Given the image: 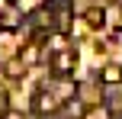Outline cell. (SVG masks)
I'll return each mask as SVG.
<instances>
[{"label": "cell", "instance_id": "cell-3", "mask_svg": "<svg viewBox=\"0 0 122 119\" xmlns=\"http://www.w3.org/2000/svg\"><path fill=\"white\" fill-rule=\"evenodd\" d=\"M84 23H87V26H90V29H100V26H103V23H106V13H103V10H100V6H90V10H87V13H84Z\"/></svg>", "mask_w": 122, "mask_h": 119}, {"label": "cell", "instance_id": "cell-4", "mask_svg": "<svg viewBox=\"0 0 122 119\" xmlns=\"http://www.w3.org/2000/svg\"><path fill=\"white\" fill-rule=\"evenodd\" d=\"M100 77H103V84H119L122 81V68H119V64H106Z\"/></svg>", "mask_w": 122, "mask_h": 119}, {"label": "cell", "instance_id": "cell-8", "mask_svg": "<svg viewBox=\"0 0 122 119\" xmlns=\"http://www.w3.org/2000/svg\"><path fill=\"white\" fill-rule=\"evenodd\" d=\"M6 3H19V0H6Z\"/></svg>", "mask_w": 122, "mask_h": 119}, {"label": "cell", "instance_id": "cell-10", "mask_svg": "<svg viewBox=\"0 0 122 119\" xmlns=\"http://www.w3.org/2000/svg\"><path fill=\"white\" fill-rule=\"evenodd\" d=\"M119 6H122V0H119Z\"/></svg>", "mask_w": 122, "mask_h": 119}, {"label": "cell", "instance_id": "cell-9", "mask_svg": "<svg viewBox=\"0 0 122 119\" xmlns=\"http://www.w3.org/2000/svg\"><path fill=\"white\" fill-rule=\"evenodd\" d=\"M0 29H3V19H0Z\"/></svg>", "mask_w": 122, "mask_h": 119}, {"label": "cell", "instance_id": "cell-6", "mask_svg": "<svg viewBox=\"0 0 122 119\" xmlns=\"http://www.w3.org/2000/svg\"><path fill=\"white\" fill-rule=\"evenodd\" d=\"M36 58H39V52H36V45H29V48L23 52V61H26V64H32V61H36Z\"/></svg>", "mask_w": 122, "mask_h": 119}, {"label": "cell", "instance_id": "cell-7", "mask_svg": "<svg viewBox=\"0 0 122 119\" xmlns=\"http://www.w3.org/2000/svg\"><path fill=\"white\" fill-rule=\"evenodd\" d=\"M3 119H23V116H19V113H6Z\"/></svg>", "mask_w": 122, "mask_h": 119}, {"label": "cell", "instance_id": "cell-1", "mask_svg": "<svg viewBox=\"0 0 122 119\" xmlns=\"http://www.w3.org/2000/svg\"><path fill=\"white\" fill-rule=\"evenodd\" d=\"M74 64H77V52L74 48H64V52H58V55L51 58V71H55V74H71Z\"/></svg>", "mask_w": 122, "mask_h": 119}, {"label": "cell", "instance_id": "cell-5", "mask_svg": "<svg viewBox=\"0 0 122 119\" xmlns=\"http://www.w3.org/2000/svg\"><path fill=\"white\" fill-rule=\"evenodd\" d=\"M84 119H109V109H103V106H93V109H87Z\"/></svg>", "mask_w": 122, "mask_h": 119}, {"label": "cell", "instance_id": "cell-2", "mask_svg": "<svg viewBox=\"0 0 122 119\" xmlns=\"http://www.w3.org/2000/svg\"><path fill=\"white\" fill-rule=\"evenodd\" d=\"M32 109H36V113H55L58 109V97L48 93V90H42V93L36 97V103H32Z\"/></svg>", "mask_w": 122, "mask_h": 119}]
</instances>
